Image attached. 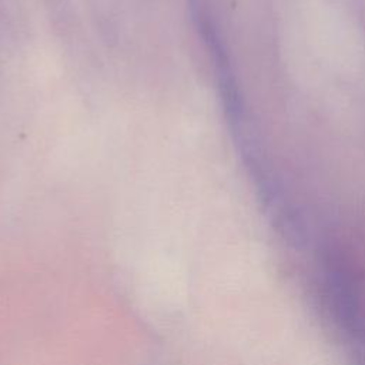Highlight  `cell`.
Listing matches in <instances>:
<instances>
[]
</instances>
